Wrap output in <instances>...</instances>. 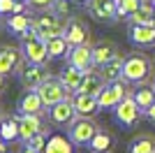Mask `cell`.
Returning <instances> with one entry per match:
<instances>
[{"mask_svg":"<svg viewBox=\"0 0 155 153\" xmlns=\"http://www.w3.org/2000/svg\"><path fill=\"white\" fill-rule=\"evenodd\" d=\"M19 130H21V139H30L35 132L42 130V121L37 114H19Z\"/></svg>","mask_w":155,"mask_h":153,"instance_id":"d6986e66","label":"cell"},{"mask_svg":"<svg viewBox=\"0 0 155 153\" xmlns=\"http://www.w3.org/2000/svg\"><path fill=\"white\" fill-rule=\"evenodd\" d=\"M150 76V60L141 53H132L125 58L123 65V79L132 83H143Z\"/></svg>","mask_w":155,"mask_h":153,"instance_id":"6da1fadb","label":"cell"},{"mask_svg":"<svg viewBox=\"0 0 155 153\" xmlns=\"http://www.w3.org/2000/svg\"><path fill=\"white\" fill-rule=\"evenodd\" d=\"M26 146L35 148V151H39V153H44V146H46V127H42L39 132L32 134L30 139L26 141Z\"/></svg>","mask_w":155,"mask_h":153,"instance_id":"4dcf8cb0","label":"cell"},{"mask_svg":"<svg viewBox=\"0 0 155 153\" xmlns=\"http://www.w3.org/2000/svg\"><path fill=\"white\" fill-rule=\"evenodd\" d=\"M114 56H118L116 53V44L114 42H100V44L93 46V63L100 67V65H104L107 60H111Z\"/></svg>","mask_w":155,"mask_h":153,"instance_id":"7402d4cb","label":"cell"},{"mask_svg":"<svg viewBox=\"0 0 155 153\" xmlns=\"http://www.w3.org/2000/svg\"><path fill=\"white\" fill-rule=\"evenodd\" d=\"M102 153H109V151H102Z\"/></svg>","mask_w":155,"mask_h":153,"instance_id":"b9f144b4","label":"cell"},{"mask_svg":"<svg viewBox=\"0 0 155 153\" xmlns=\"http://www.w3.org/2000/svg\"><path fill=\"white\" fill-rule=\"evenodd\" d=\"M37 93L42 95V102H44V107H53L56 102L65 100L70 90L65 88V83L60 79H44V83L37 88Z\"/></svg>","mask_w":155,"mask_h":153,"instance_id":"8992f818","label":"cell"},{"mask_svg":"<svg viewBox=\"0 0 155 153\" xmlns=\"http://www.w3.org/2000/svg\"><path fill=\"white\" fill-rule=\"evenodd\" d=\"M127 153H155V139L150 134H141V137H134L132 144H130Z\"/></svg>","mask_w":155,"mask_h":153,"instance_id":"cb8c5ba5","label":"cell"},{"mask_svg":"<svg viewBox=\"0 0 155 153\" xmlns=\"http://www.w3.org/2000/svg\"><path fill=\"white\" fill-rule=\"evenodd\" d=\"M72 100H74V107H77L79 116H93L97 109H100V104H97V95H91V93H81V90H77Z\"/></svg>","mask_w":155,"mask_h":153,"instance_id":"5bb4252c","label":"cell"},{"mask_svg":"<svg viewBox=\"0 0 155 153\" xmlns=\"http://www.w3.org/2000/svg\"><path fill=\"white\" fill-rule=\"evenodd\" d=\"M46 49H49V58H60L67 53V49H70V42L63 37H53V39H46Z\"/></svg>","mask_w":155,"mask_h":153,"instance_id":"4316f807","label":"cell"},{"mask_svg":"<svg viewBox=\"0 0 155 153\" xmlns=\"http://www.w3.org/2000/svg\"><path fill=\"white\" fill-rule=\"evenodd\" d=\"M2 88H5V76L0 74V93H2Z\"/></svg>","mask_w":155,"mask_h":153,"instance_id":"74e56055","label":"cell"},{"mask_svg":"<svg viewBox=\"0 0 155 153\" xmlns=\"http://www.w3.org/2000/svg\"><path fill=\"white\" fill-rule=\"evenodd\" d=\"M44 102H42V95L37 90H26V95L21 97L19 102V114H42L44 111Z\"/></svg>","mask_w":155,"mask_h":153,"instance_id":"2e32d148","label":"cell"},{"mask_svg":"<svg viewBox=\"0 0 155 153\" xmlns=\"http://www.w3.org/2000/svg\"><path fill=\"white\" fill-rule=\"evenodd\" d=\"M88 146H91V148H93L95 153L109 151V148H111V137H109L107 132H100V130H97V134L93 137V141L88 144Z\"/></svg>","mask_w":155,"mask_h":153,"instance_id":"f546056e","label":"cell"},{"mask_svg":"<svg viewBox=\"0 0 155 153\" xmlns=\"http://www.w3.org/2000/svg\"><path fill=\"white\" fill-rule=\"evenodd\" d=\"M23 53H26V60L28 63H44L49 58V49H46V39L42 35L32 39H26L23 42Z\"/></svg>","mask_w":155,"mask_h":153,"instance_id":"8fae6325","label":"cell"},{"mask_svg":"<svg viewBox=\"0 0 155 153\" xmlns=\"http://www.w3.org/2000/svg\"><path fill=\"white\" fill-rule=\"evenodd\" d=\"M23 153H39V151H35V148H30V146H26V151Z\"/></svg>","mask_w":155,"mask_h":153,"instance_id":"f35d334b","label":"cell"},{"mask_svg":"<svg viewBox=\"0 0 155 153\" xmlns=\"http://www.w3.org/2000/svg\"><path fill=\"white\" fill-rule=\"evenodd\" d=\"M46 79V72L42 63H28L26 67H21V83L26 90H37Z\"/></svg>","mask_w":155,"mask_h":153,"instance_id":"30bf717a","label":"cell"},{"mask_svg":"<svg viewBox=\"0 0 155 153\" xmlns=\"http://www.w3.org/2000/svg\"><path fill=\"white\" fill-rule=\"evenodd\" d=\"M23 60H26V53L19 46H2L0 49V74L7 76L16 72L19 67H23Z\"/></svg>","mask_w":155,"mask_h":153,"instance_id":"5b68a950","label":"cell"},{"mask_svg":"<svg viewBox=\"0 0 155 153\" xmlns=\"http://www.w3.org/2000/svg\"><path fill=\"white\" fill-rule=\"evenodd\" d=\"M51 7L58 16H67V14H70V0H53Z\"/></svg>","mask_w":155,"mask_h":153,"instance_id":"1f68e13d","label":"cell"},{"mask_svg":"<svg viewBox=\"0 0 155 153\" xmlns=\"http://www.w3.org/2000/svg\"><path fill=\"white\" fill-rule=\"evenodd\" d=\"M125 95H127V90H125L120 79L118 81H109L102 88V93L97 95V104H100V109H114Z\"/></svg>","mask_w":155,"mask_h":153,"instance_id":"52a82bcc","label":"cell"},{"mask_svg":"<svg viewBox=\"0 0 155 153\" xmlns=\"http://www.w3.org/2000/svg\"><path fill=\"white\" fill-rule=\"evenodd\" d=\"M14 5H16V0H0V14H7L12 12Z\"/></svg>","mask_w":155,"mask_h":153,"instance_id":"d6a6232c","label":"cell"},{"mask_svg":"<svg viewBox=\"0 0 155 153\" xmlns=\"http://www.w3.org/2000/svg\"><path fill=\"white\" fill-rule=\"evenodd\" d=\"M77 2H84V5H86V2H88V0H77Z\"/></svg>","mask_w":155,"mask_h":153,"instance_id":"ab89813d","label":"cell"},{"mask_svg":"<svg viewBox=\"0 0 155 153\" xmlns=\"http://www.w3.org/2000/svg\"><path fill=\"white\" fill-rule=\"evenodd\" d=\"M143 109L137 104V100L132 95H125L123 100L118 102L116 107H114V114H116V121L120 123L123 127H130L134 125L137 121H139V116H141Z\"/></svg>","mask_w":155,"mask_h":153,"instance_id":"277c9868","label":"cell"},{"mask_svg":"<svg viewBox=\"0 0 155 153\" xmlns=\"http://www.w3.org/2000/svg\"><path fill=\"white\" fill-rule=\"evenodd\" d=\"M65 39L70 42V46H79L88 42V25L81 23V21L72 19L67 23V30H65Z\"/></svg>","mask_w":155,"mask_h":153,"instance_id":"9a60e30c","label":"cell"},{"mask_svg":"<svg viewBox=\"0 0 155 153\" xmlns=\"http://www.w3.org/2000/svg\"><path fill=\"white\" fill-rule=\"evenodd\" d=\"M104 86H107V81H104V76L100 74V72L86 70L84 81H81V88H79V90H81V93H91V95H100Z\"/></svg>","mask_w":155,"mask_h":153,"instance_id":"e0dca14e","label":"cell"},{"mask_svg":"<svg viewBox=\"0 0 155 153\" xmlns=\"http://www.w3.org/2000/svg\"><path fill=\"white\" fill-rule=\"evenodd\" d=\"M7 148H5V139H2V137H0V153H5Z\"/></svg>","mask_w":155,"mask_h":153,"instance_id":"8d00e7d4","label":"cell"},{"mask_svg":"<svg viewBox=\"0 0 155 153\" xmlns=\"http://www.w3.org/2000/svg\"><path fill=\"white\" fill-rule=\"evenodd\" d=\"M132 97H134L137 104L146 111V109L155 102V88H153V86H139V88L134 90V95H132Z\"/></svg>","mask_w":155,"mask_h":153,"instance_id":"484cf974","label":"cell"},{"mask_svg":"<svg viewBox=\"0 0 155 153\" xmlns=\"http://www.w3.org/2000/svg\"><path fill=\"white\" fill-rule=\"evenodd\" d=\"M88 12L97 21H111L116 19V0H88Z\"/></svg>","mask_w":155,"mask_h":153,"instance_id":"4fadbf2b","label":"cell"},{"mask_svg":"<svg viewBox=\"0 0 155 153\" xmlns=\"http://www.w3.org/2000/svg\"><path fill=\"white\" fill-rule=\"evenodd\" d=\"M127 37L137 46H155V23H132Z\"/></svg>","mask_w":155,"mask_h":153,"instance_id":"9c48e42d","label":"cell"},{"mask_svg":"<svg viewBox=\"0 0 155 153\" xmlns=\"http://www.w3.org/2000/svg\"><path fill=\"white\" fill-rule=\"evenodd\" d=\"M30 5H37V7H51L53 0H28Z\"/></svg>","mask_w":155,"mask_h":153,"instance_id":"836d02e7","label":"cell"},{"mask_svg":"<svg viewBox=\"0 0 155 153\" xmlns=\"http://www.w3.org/2000/svg\"><path fill=\"white\" fill-rule=\"evenodd\" d=\"M141 5V0H116V19H130V14Z\"/></svg>","mask_w":155,"mask_h":153,"instance_id":"83f0119b","label":"cell"},{"mask_svg":"<svg viewBox=\"0 0 155 153\" xmlns=\"http://www.w3.org/2000/svg\"><path fill=\"white\" fill-rule=\"evenodd\" d=\"M74 141L70 137H63V134H51L46 139V146H44V153H74Z\"/></svg>","mask_w":155,"mask_h":153,"instance_id":"44dd1931","label":"cell"},{"mask_svg":"<svg viewBox=\"0 0 155 153\" xmlns=\"http://www.w3.org/2000/svg\"><path fill=\"white\" fill-rule=\"evenodd\" d=\"M84 74H86V70H81V67H74V65H70V67H65V70H63V74H60V81L65 83V88L70 90V93H77V90L81 88Z\"/></svg>","mask_w":155,"mask_h":153,"instance_id":"ffe728a7","label":"cell"},{"mask_svg":"<svg viewBox=\"0 0 155 153\" xmlns=\"http://www.w3.org/2000/svg\"><path fill=\"white\" fill-rule=\"evenodd\" d=\"M153 19H155V7L150 2H143V0H141V5L130 14V23H153Z\"/></svg>","mask_w":155,"mask_h":153,"instance_id":"603a6c76","label":"cell"},{"mask_svg":"<svg viewBox=\"0 0 155 153\" xmlns=\"http://www.w3.org/2000/svg\"><path fill=\"white\" fill-rule=\"evenodd\" d=\"M0 137L5 141H14L21 137V130H19V118H5L0 123Z\"/></svg>","mask_w":155,"mask_h":153,"instance_id":"d4e9b609","label":"cell"},{"mask_svg":"<svg viewBox=\"0 0 155 153\" xmlns=\"http://www.w3.org/2000/svg\"><path fill=\"white\" fill-rule=\"evenodd\" d=\"M51 111H49V116H51V121L56 123V125H72L74 123V118H77V107H74V100L72 97H65V100L56 102L53 107H49Z\"/></svg>","mask_w":155,"mask_h":153,"instance_id":"ba28073f","label":"cell"},{"mask_svg":"<svg viewBox=\"0 0 155 153\" xmlns=\"http://www.w3.org/2000/svg\"><path fill=\"white\" fill-rule=\"evenodd\" d=\"M67 60L70 65L74 67H81V70H91L93 65V46L86 42V44H79V46H72L70 53H67Z\"/></svg>","mask_w":155,"mask_h":153,"instance_id":"7c38bea8","label":"cell"},{"mask_svg":"<svg viewBox=\"0 0 155 153\" xmlns=\"http://www.w3.org/2000/svg\"><path fill=\"white\" fill-rule=\"evenodd\" d=\"M153 23H155V19H153Z\"/></svg>","mask_w":155,"mask_h":153,"instance_id":"7bdbcfd3","label":"cell"},{"mask_svg":"<svg viewBox=\"0 0 155 153\" xmlns=\"http://www.w3.org/2000/svg\"><path fill=\"white\" fill-rule=\"evenodd\" d=\"M32 21L28 19L26 14H12V16H9V19H7V25H9V30H14V32H23L28 28V25H30Z\"/></svg>","mask_w":155,"mask_h":153,"instance_id":"f1b7e54d","label":"cell"},{"mask_svg":"<svg viewBox=\"0 0 155 153\" xmlns=\"http://www.w3.org/2000/svg\"><path fill=\"white\" fill-rule=\"evenodd\" d=\"M146 114H148V118H150V121L155 123V102H153V104H150L148 109H146Z\"/></svg>","mask_w":155,"mask_h":153,"instance_id":"e575fe53","label":"cell"},{"mask_svg":"<svg viewBox=\"0 0 155 153\" xmlns=\"http://www.w3.org/2000/svg\"><path fill=\"white\" fill-rule=\"evenodd\" d=\"M32 25L39 30V35L44 39H53V37H63L65 30H67V23L60 21V16L56 12L51 14H39L37 19L32 21Z\"/></svg>","mask_w":155,"mask_h":153,"instance_id":"7a4b0ae2","label":"cell"},{"mask_svg":"<svg viewBox=\"0 0 155 153\" xmlns=\"http://www.w3.org/2000/svg\"><path fill=\"white\" fill-rule=\"evenodd\" d=\"M23 5H26V2H16L14 9H12V14H23Z\"/></svg>","mask_w":155,"mask_h":153,"instance_id":"d590c367","label":"cell"},{"mask_svg":"<svg viewBox=\"0 0 155 153\" xmlns=\"http://www.w3.org/2000/svg\"><path fill=\"white\" fill-rule=\"evenodd\" d=\"M97 134V125L91 116H77L74 123L70 125V139L77 144V146H84V144H91L93 137Z\"/></svg>","mask_w":155,"mask_h":153,"instance_id":"3957f363","label":"cell"},{"mask_svg":"<svg viewBox=\"0 0 155 153\" xmlns=\"http://www.w3.org/2000/svg\"><path fill=\"white\" fill-rule=\"evenodd\" d=\"M123 65H125V58L120 56H114L111 60H107L104 65H100V74L104 76V81H118L123 79Z\"/></svg>","mask_w":155,"mask_h":153,"instance_id":"ac0fdd59","label":"cell"},{"mask_svg":"<svg viewBox=\"0 0 155 153\" xmlns=\"http://www.w3.org/2000/svg\"><path fill=\"white\" fill-rule=\"evenodd\" d=\"M16 2H28V0H16Z\"/></svg>","mask_w":155,"mask_h":153,"instance_id":"60d3db41","label":"cell"}]
</instances>
